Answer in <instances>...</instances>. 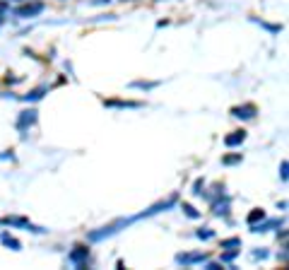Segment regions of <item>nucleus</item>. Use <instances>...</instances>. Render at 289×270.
Listing matches in <instances>:
<instances>
[{"label": "nucleus", "mask_w": 289, "mask_h": 270, "mask_svg": "<svg viewBox=\"0 0 289 270\" xmlns=\"http://www.w3.org/2000/svg\"><path fill=\"white\" fill-rule=\"evenodd\" d=\"M207 258V253H179L176 256V263L181 266H193V263H202Z\"/></svg>", "instance_id": "1"}, {"label": "nucleus", "mask_w": 289, "mask_h": 270, "mask_svg": "<svg viewBox=\"0 0 289 270\" xmlns=\"http://www.w3.org/2000/svg\"><path fill=\"white\" fill-rule=\"evenodd\" d=\"M87 256H90V251H87L85 246H75L70 251V261L75 266H85V263H87Z\"/></svg>", "instance_id": "2"}, {"label": "nucleus", "mask_w": 289, "mask_h": 270, "mask_svg": "<svg viewBox=\"0 0 289 270\" xmlns=\"http://www.w3.org/2000/svg\"><path fill=\"white\" fill-rule=\"evenodd\" d=\"M19 17H34V15H39V12H44V5L41 2H34V5H24V7H17L15 10Z\"/></svg>", "instance_id": "3"}, {"label": "nucleus", "mask_w": 289, "mask_h": 270, "mask_svg": "<svg viewBox=\"0 0 289 270\" xmlns=\"http://www.w3.org/2000/svg\"><path fill=\"white\" fill-rule=\"evenodd\" d=\"M34 121H36V111H34V108H29V111H22V116L17 118V128H19V130H24L27 126H32Z\"/></svg>", "instance_id": "4"}, {"label": "nucleus", "mask_w": 289, "mask_h": 270, "mask_svg": "<svg viewBox=\"0 0 289 270\" xmlns=\"http://www.w3.org/2000/svg\"><path fill=\"white\" fill-rule=\"evenodd\" d=\"M243 140H246V133H243V130H236V133H232V135L224 138V145H227V147H236V145H241Z\"/></svg>", "instance_id": "5"}, {"label": "nucleus", "mask_w": 289, "mask_h": 270, "mask_svg": "<svg viewBox=\"0 0 289 270\" xmlns=\"http://www.w3.org/2000/svg\"><path fill=\"white\" fill-rule=\"evenodd\" d=\"M234 116H236V118H253V116H255V107H253V104H246V107H236L234 108Z\"/></svg>", "instance_id": "6"}, {"label": "nucleus", "mask_w": 289, "mask_h": 270, "mask_svg": "<svg viewBox=\"0 0 289 270\" xmlns=\"http://www.w3.org/2000/svg\"><path fill=\"white\" fill-rule=\"evenodd\" d=\"M0 239H2V244H5V246H12V251H19V249H22V244H19L17 239H12L10 234H2Z\"/></svg>", "instance_id": "7"}, {"label": "nucleus", "mask_w": 289, "mask_h": 270, "mask_svg": "<svg viewBox=\"0 0 289 270\" xmlns=\"http://www.w3.org/2000/svg\"><path fill=\"white\" fill-rule=\"evenodd\" d=\"M222 246H224V249H234V246H241V239H227V241H222Z\"/></svg>", "instance_id": "8"}, {"label": "nucleus", "mask_w": 289, "mask_h": 270, "mask_svg": "<svg viewBox=\"0 0 289 270\" xmlns=\"http://www.w3.org/2000/svg\"><path fill=\"white\" fill-rule=\"evenodd\" d=\"M44 87H39V90H34L32 92V94H27V97H24V99H27V102H29V99H41V97H44Z\"/></svg>", "instance_id": "9"}, {"label": "nucleus", "mask_w": 289, "mask_h": 270, "mask_svg": "<svg viewBox=\"0 0 289 270\" xmlns=\"http://www.w3.org/2000/svg\"><path fill=\"white\" fill-rule=\"evenodd\" d=\"M263 217H265V213H263V210H253L251 215H248V222H255V219H263Z\"/></svg>", "instance_id": "10"}, {"label": "nucleus", "mask_w": 289, "mask_h": 270, "mask_svg": "<svg viewBox=\"0 0 289 270\" xmlns=\"http://www.w3.org/2000/svg\"><path fill=\"white\" fill-rule=\"evenodd\" d=\"M215 215H227V203H217L215 205Z\"/></svg>", "instance_id": "11"}, {"label": "nucleus", "mask_w": 289, "mask_h": 270, "mask_svg": "<svg viewBox=\"0 0 289 270\" xmlns=\"http://www.w3.org/2000/svg\"><path fill=\"white\" fill-rule=\"evenodd\" d=\"M183 210H186V215H188V217H198V213H195L191 205H183Z\"/></svg>", "instance_id": "12"}, {"label": "nucleus", "mask_w": 289, "mask_h": 270, "mask_svg": "<svg viewBox=\"0 0 289 270\" xmlns=\"http://www.w3.org/2000/svg\"><path fill=\"white\" fill-rule=\"evenodd\" d=\"M198 236H200V239H212V232H210V229H205V232L200 229V232H198Z\"/></svg>", "instance_id": "13"}, {"label": "nucleus", "mask_w": 289, "mask_h": 270, "mask_svg": "<svg viewBox=\"0 0 289 270\" xmlns=\"http://www.w3.org/2000/svg\"><path fill=\"white\" fill-rule=\"evenodd\" d=\"M5 12H7V2H2V0H0V19H2Z\"/></svg>", "instance_id": "14"}, {"label": "nucleus", "mask_w": 289, "mask_h": 270, "mask_svg": "<svg viewBox=\"0 0 289 270\" xmlns=\"http://www.w3.org/2000/svg\"><path fill=\"white\" fill-rule=\"evenodd\" d=\"M239 160H241V157H239V155H234V157H227V160H224V164H234V162H239Z\"/></svg>", "instance_id": "15"}, {"label": "nucleus", "mask_w": 289, "mask_h": 270, "mask_svg": "<svg viewBox=\"0 0 289 270\" xmlns=\"http://www.w3.org/2000/svg\"><path fill=\"white\" fill-rule=\"evenodd\" d=\"M282 181H287V162H282Z\"/></svg>", "instance_id": "16"}]
</instances>
